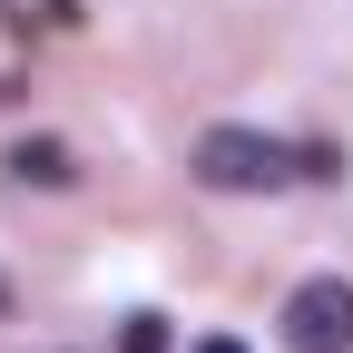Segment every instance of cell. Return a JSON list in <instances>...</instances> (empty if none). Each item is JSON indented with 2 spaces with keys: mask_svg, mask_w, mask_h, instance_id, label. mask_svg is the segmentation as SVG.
I'll return each instance as SVG.
<instances>
[{
  "mask_svg": "<svg viewBox=\"0 0 353 353\" xmlns=\"http://www.w3.org/2000/svg\"><path fill=\"white\" fill-rule=\"evenodd\" d=\"M10 176H20V187H69L79 157H69L59 138H20V148H10Z\"/></svg>",
  "mask_w": 353,
  "mask_h": 353,
  "instance_id": "3",
  "label": "cell"
},
{
  "mask_svg": "<svg viewBox=\"0 0 353 353\" xmlns=\"http://www.w3.org/2000/svg\"><path fill=\"white\" fill-rule=\"evenodd\" d=\"M294 167H304V176H324V187H334V176H343V148H324V138H314V148H294Z\"/></svg>",
  "mask_w": 353,
  "mask_h": 353,
  "instance_id": "5",
  "label": "cell"
},
{
  "mask_svg": "<svg viewBox=\"0 0 353 353\" xmlns=\"http://www.w3.org/2000/svg\"><path fill=\"white\" fill-rule=\"evenodd\" d=\"M285 353H353V285L343 275H304L285 294Z\"/></svg>",
  "mask_w": 353,
  "mask_h": 353,
  "instance_id": "2",
  "label": "cell"
},
{
  "mask_svg": "<svg viewBox=\"0 0 353 353\" xmlns=\"http://www.w3.org/2000/svg\"><path fill=\"white\" fill-rule=\"evenodd\" d=\"M10 304H20V294H10V275H0V314H10Z\"/></svg>",
  "mask_w": 353,
  "mask_h": 353,
  "instance_id": "7",
  "label": "cell"
},
{
  "mask_svg": "<svg viewBox=\"0 0 353 353\" xmlns=\"http://www.w3.org/2000/svg\"><path fill=\"white\" fill-rule=\"evenodd\" d=\"M196 353H245V343H236V334H206V343H196Z\"/></svg>",
  "mask_w": 353,
  "mask_h": 353,
  "instance_id": "6",
  "label": "cell"
},
{
  "mask_svg": "<svg viewBox=\"0 0 353 353\" xmlns=\"http://www.w3.org/2000/svg\"><path fill=\"white\" fill-rule=\"evenodd\" d=\"M118 353H167V314H128V334H118Z\"/></svg>",
  "mask_w": 353,
  "mask_h": 353,
  "instance_id": "4",
  "label": "cell"
},
{
  "mask_svg": "<svg viewBox=\"0 0 353 353\" xmlns=\"http://www.w3.org/2000/svg\"><path fill=\"white\" fill-rule=\"evenodd\" d=\"M196 176L216 196H275L285 176H304V167H294L285 138H265V128H206V138H196Z\"/></svg>",
  "mask_w": 353,
  "mask_h": 353,
  "instance_id": "1",
  "label": "cell"
}]
</instances>
